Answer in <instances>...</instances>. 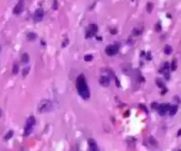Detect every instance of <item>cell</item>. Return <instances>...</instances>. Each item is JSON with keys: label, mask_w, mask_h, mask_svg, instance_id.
Here are the masks:
<instances>
[{"label": "cell", "mask_w": 181, "mask_h": 151, "mask_svg": "<svg viewBox=\"0 0 181 151\" xmlns=\"http://www.w3.org/2000/svg\"><path fill=\"white\" fill-rule=\"evenodd\" d=\"M76 88H77L79 96L85 100H88L90 97V92H89V88H88V82L83 74L79 75L76 81Z\"/></svg>", "instance_id": "6da1fadb"}, {"label": "cell", "mask_w": 181, "mask_h": 151, "mask_svg": "<svg viewBox=\"0 0 181 151\" xmlns=\"http://www.w3.org/2000/svg\"><path fill=\"white\" fill-rule=\"evenodd\" d=\"M52 109V103L48 99H43L39 103L38 105V111L40 113H46L51 111Z\"/></svg>", "instance_id": "7a4b0ae2"}, {"label": "cell", "mask_w": 181, "mask_h": 151, "mask_svg": "<svg viewBox=\"0 0 181 151\" xmlns=\"http://www.w3.org/2000/svg\"><path fill=\"white\" fill-rule=\"evenodd\" d=\"M35 124V117L30 116L29 118H27V119H26V124H25V127H24V135L25 136H28L29 134L32 133Z\"/></svg>", "instance_id": "3957f363"}, {"label": "cell", "mask_w": 181, "mask_h": 151, "mask_svg": "<svg viewBox=\"0 0 181 151\" xmlns=\"http://www.w3.org/2000/svg\"><path fill=\"white\" fill-rule=\"evenodd\" d=\"M97 30H98V27H97L96 25L94 24V23L90 24L88 27V28H87L86 37L87 38H91V37H93V36H95V34L97 33Z\"/></svg>", "instance_id": "277c9868"}, {"label": "cell", "mask_w": 181, "mask_h": 151, "mask_svg": "<svg viewBox=\"0 0 181 151\" xmlns=\"http://www.w3.org/2000/svg\"><path fill=\"white\" fill-rule=\"evenodd\" d=\"M118 52V47L116 44H112V45H108L105 48V53L108 56H114Z\"/></svg>", "instance_id": "5b68a950"}, {"label": "cell", "mask_w": 181, "mask_h": 151, "mask_svg": "<svg viewBox=\"0 0 181 151\" xmlns=\"http://www.w3.org/2000/svg\"><path fill=\"white\" fill-rule=\"evenodd\" d=\"M44 16V12L42 8H38L35 10V13H34V20L35 22H40L43 19Z\"/></svg>", "instance_id": "8992f818"}, {"label": "cell", "mask_w": 181, "mask_h": 151, "mask_svg": "<svg viewBox=\"0 0 181 151\" xmlns=\"http://www.w3.org/2000/svg\"><path fill=\"white\" fill-rule=\"evenodd\" d=\"M170 105L169 103H162V104H159L158 107H157V110H158V113L161 115V116H164L167 111L170 109Z\"/></svg>", "instance_id": "52a82bcc"}, {"label": "cell", "mask_w": 181, "mask_h": 151, "mask_svg": "<svg viewBox=\"0 0 181 151\" xmlns=\"http://www.w3.org/2000/svg\"><path fill=\"white\" fill-rule=\"evenodd\" d=\"M23 10H24V3H23V0H20L13 9V13L16 15H19L23 12Z\"/></svg>", "instance_id": "ba28073f"}, {"label": "cell", "mask_w": 181, "mask_h": 151, "mask_svg": "<svg viewBox=\"0 0 181 151\" xmlns=\"http://www.w3.org/2000/svg\"><path fill=\"white\" fill-rule=\"evenodd\" d=\"M88 146H89V151H99L97 144L94 139H89L88 140Z\"/></svg>", "instance_id": "9c48e42d"}, {"label": "cell", "mask_w": 181, "mask_h": 151, "mask_svg": "<svg viewBox=\"0 0 181 151\" xmlns=\"http://www.w3.org/2000/svg\"><path fill=\"white\" fill-rule=\"evenodd\" d=\"M99 82L103 87H108L110 85V78L108 76H102L99 80Z\"/></svg>", "instance_id": "30bf717a"}, {"label": "cell", "mask_w": 181, "mask_h": 151, "mask_svg": "<svg viewBox=\"0 0 181 151\" xmlns=\"http://www.w3.org/2000/svg\"><path fill=\"white\" fill-rule=\"evenodd\" d=\"M22 64H27L29 61V56L27 53H23L21 56V59H20Z\"/></svg>", "instance_id": "8fae6325"}, {"label": "cell", "mask_w": 181, "mask_h": 151, "mask_svg": "<svg viewBox=\"0 0 181 151\" xmlns=\"http://www.w3.org/2000/svg\"><path fill=\"white\" fill-rule=\"evenodd\" d=\"M178 111V106L177 105H171L170 106V109H169V112H170V116H174L175 114Z\"/></svg>", "instance_id": "7c38bea8"}, {"label": "cell", "mask_w": 181, "mask_h": 151, "mask_svg": "<svg viewBox=\"0 0 181 151\" xmlns=\"http://www.w3.org/2000/svg\"><path fill=\"white\" fill-rule=\"evenodd\" d=\"M36 37H37L36 34L33 33V32H30V33H28L26 35V38H27L28 41H35V40L36 39Z\"/></svg>", "instance_id": "4fadbf2b"}, {"label": "cell", "mask_w": 181, "mask_h": 151, "mask_svg": "<svg viewBox=\"0 0 181 151\" xmlns=\"http://www.w3.org/2000/svg\"><path fill=\"white\" fill-rule=\"evenodd\" d=\"M132 33L134 36H139V35H141V33H142V29L139 28V27H135V28L132 29Z\"/></svg>", "instance_id": "5bb4252c"}, {"label": "cell", "mask_w": 181, "mask_h": 151, "mask_svg": "<svg viewBox=\"0 0 181 151\" xmlns=\"http://www.w3.org/2000/svg\"><path fill=\"white\" fill-rule=\"evenodd\" d=\"M177 67H178V62H177V58H173L172 59V62H171V71H176L177 70Z\"/></svg>", "instance_id": "9a60e30c"}, {"label": "cell", "mask_w": 181, "mask_h": 151, "mask_svg": "<svg viewBox=\"0 0 181 151\" xmlns=\"http://www.w3.org/2000/svg\"><path fill=\"white\" fill-rule=\"evenodd\" d=\"M171 52H172L171 46H170V45H165V47H164V53H165L166 55H170Z\"/></svg>", "instance_id": "2e32d148"}, {"label": "cell", "mask_w": 181, "mask_h": 151, "mask_svg": "<svg viewBox=\"0 0 181 151\" xmlns=\"http://www.w3.org/2000/svg\"><path fill=\"white\" fill-rule=\"evenodd\" d=\"M19 70H20V66H19V65L17 63H15L13 65V74H17L18 72H19Z\"/></svg>", "instance_id": "e0dca14e"}, {"label": "cell", "mask_w": 181, "mask_h": 151, "mask_svg": "<svg viewBox=\"0 0 181 151\" xmlns=\"http://www.w3.org/2000/svg\"><path fill=\"white\" fill-rule=\"evenodd\" d=\"M153 8H154V5H153V4L152 3H150V2H148V4H147V11H148V13H151V12H152V10H153Z\"/></svg>", "instance_id": "ac0fdd59"}, {"label": "cell", "mask_w": 181, "mask_h": 151, "mask_svg": "<svg viewBox=\"0 0 181 151\" xmlns=\"http://www.w3.org/2000/svg\"><path fill=\"white\" fill-rule=\"evenodd\" d=\"M155 82H156V84H157V86H158V87H160V88H163V87H164V83H163V81H162L161 79H156L155 80Z\"/></svg>", "instance_id": "d6986e66"}, {"label": "cell", "mask_w": 181, "mask_h": 151, "mask_svg": "<svg viewBox=\"0 0 181 151\" xmlns=\"http://www.w3.org/2000/svg\"><path fill=\"white\" fill-rule=\"evenodd\" d=\"M13 131H9L8 133L5 134V136H4V139H5V140H9V139H11L12 137H13Z\"/></svg>", "instance_id": "ffe728a7"}, {"label": "cell", "mask_w": 181, "mask_h": 151, "mask_svg": "<svg viewBox=\"0 0 181 151\" xmlns=\"http://www.w3.org/2000/svg\"><path fill=\"white\" fill-rule=\"evenodd\" d=\"M29 70H30V68H29V67L24 68V69H23V71H22V76H23V77H26V75L28 74Z\"/></svg>", "instance_id": "44dd1931"}, {"label": "cell", "mask_w": 181, "mask_h": 151, "mask_svg": "<svg viewBox=\"0 0 181 151\" xmlns=\"http://www.w3.org/2000/svg\"><path fill=\"white\" fill-rule=\"evenodd\" d=\"M92 59H93V56H92V55H86V56L84 57V60H85V61H87V62L91 61Z\"/></svg>", "instance_id": "7402d4cb"}, {"label": "cell", "mask_w": 181, "mask_h": 151, "mask_svg": "<svg viewBox=\"0 0 181 151\" xmlns=\"http://www.w3.org/2000/svg\"><path fill=\"white\" fill-rule=\"evenodd\" d=\"M155 31H156V32H160V31L162 30V27H161V24H160V23H156V24H155Z\"/></svg>", "instance_id": "603a6c76"}, {"label": "cell", "mask_w": 181, "mask_h": 151, "mask_svg": "<svg viewBox=\"0 0 181 151\" xmlns=\"http://www.w3.org/2000/svg\"><path fill=\"white\" fill-rule=\"evenodd\" d=\"M52 8L54 10H57V0H54V2H53V5H52Z\"/></svg>", "instance_id": "cb8c5ba5"}, {"label": "cell", "mask_w": 181, "mask_h": 151, "mask_svg": "<svg viewBox=\"0 0 181 151\" xmlns=\"http://www.w3.org/2000/svg\"><path fill=\"white\" fill-rule=\"evenodd\" d=\"M68 43H69V40L68 39H65L64 41V42H63V44H62V47H63V48H65V47Z\"/></svg>", "instance_id": "d4e9b609"}, {"label": "cell", "mask_w": 181, "mask_h": 151, "mask_svg": "<svg viewBox=\"0 0 181 151\" xmlns=\"http://www.w3.org/2000/svg\"><path fill=\"white\" fill-rule=\"evenodd\" d=\"M150 143H151V144H153V143H155V144H156V143H155V139H154V138H152V137L150 138Z\"/></svg>", "instance_id": "484cf974"}, {"label": "cell", "mask_w": 181, "mask_h": 151, "mask_svg": "<svg viewBox=\"0 0 181 151\" xmlns=\"http://www.w3.org/2000/svg\"><path fill=\"white\" fill-rule=\"evenodd\" d=\"M110 33L113 34V35H115V34L117 33V30H116V29H111V30H110Z\"/></svg>", "instance_id": "4316f807"}, {"label": "cell", "mask_w": 181, "mask_h": 151, "mask_svg": "<svg viewBox=\"0 0 181 151\" xmlns=\"http://www.w3.org/2000/svg\"><path fill=\"white\" fill-rule=\"evenodd\" d=\"M180 133H181V130L179 129V133H178V136H179V135H180Z\"/></svg>", "instance_id": "83f0119b"}, {"label": "cell", "mask_w": 181, "mask_h": 151, "mask_svg": "<svg viewBox=\"0 0 181 151\" xmlns=\"http://www.w3.org/2000/svg\"><path fill=\"white\" fill-rule=\"evenodd\" d=\"M1 115H2V112H1V110H0V117H1Z\"/></svg>", "instance_id": "f1b7e54d"}, {"label": "cell", "mask_w": 181, "mask_h": 151, "mask_svg": "<svg viewBox=\"0 0 181 151\" xmlns=\"http://www.w3.org/2000/svg\"><path fill=\"white\" fill-rule=\"evenodd\" d=\"M0 52H1V46H0Z\"/></svg>", "instance_id": "f546056e"}, {"label": "cell", "mask_w": 181, "mask_h": 151, "mask_svg": "<svg viewBox=\"0 0 181 151\" xmlns=\"http://www.w3.org/2000/svg\"><path fill=\"white\" fill-rule=\"evenodd\" d=\"M178 151H180V150H178Z\"/></svg>", "instance_id": "4dcf8cb0"}]
</instances>
